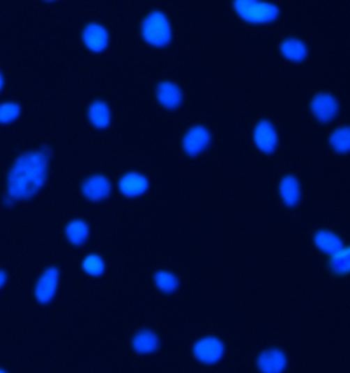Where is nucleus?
Here are the masks:
<instances>
[{
    "instance_id": "obj_1",
    "label": "nucleus",
    "mask_w": 350,
    "mask_h": 373,
    "mask_svg": "<svg viewBox=\"0 0 350 373\" xmlns=\"http://www.w3.org/2000/svg\"><path fill=\"white\" fill-rule=\"evenodd\" d=\"M51 150L39 148L25 152L15 160L6 181V201L28 200L45 186L49 175Z\"/></svg>"
},
{
    "instance_id": "obj_2",
    "label": "nucleus",
    "mask_w": 350,
    "mask_h": 373,
    "mask_svg": "<svg viewBox=\"0 0 350 373\" xmlns=\"http://www.w3.org/2000/svg\"><path fill=\"white\" fill-rule=\"evenodd\" d=\"M141 33L148 45L165 47L172 40L171 24L164 13L155 10L150 13L143 21Z\"/></svg>"
},
{
    "instance_id": "obj_3",
    "label": "nucleus",
    "mask_w": 350,
    "mask_h": 373,
    "mask_svg": "<svg viewBox=\"0 0 350 373\" xmlns=\"http://www.w3.org/2000/svg\"><path fill=\"white\" fill-rule=\"evenodd\" d=\"M234 8L243 21L251 24L271 23L280 16L277 6L271 2L238 0Z\"/></svg>"
},
{
    "instance_id": "obj_4",
    "label": "nucleus",
    "mask_w": 350,
    "mask_h": 373,
    "mask_svg": "<svg viewBox=\"0 0 350 373\" xmlns=\"http://www.w3.org/2000/svg\"><path fill=\"white\" fill-rule=\"evenodd\" d=\"M60 283V271L56 267L45 269L40 275L34 288V296L37 303L47 305L55 298Z\"/></svg>"
},
{
    "instance_id": "obj_5",
    "label": "nucleus",
    "mask_w": 350,
    "mask_h": 373,
    "mask_svg": "<svg viewBox=\"0 0 350 373\" xmlns=\"http://www.w3.org/2000/svg\"><path fill=\"white\" fill-rule=\"evenodd\" d=\"M225 348L223 342L214 336H206L195 342L193 355L197 361L206 365L218 363L224 356Z\"/></svg>"
},
{
    "instance_id": "obj_6",
    "label": "nucleus",
    "mask_w": 350,
    "mask_h": 373,
    "mask_svg": "<svg viewBox=\"0 0 350 373\" xmlns=\"http://www.w3.org/2000/svg\"><path fill=\"white\" fill-rule=\"evenodd\" d=\"M211 132L203 125H195L187 131L182 141V147L187 155L195 157L210 146Z\"/></svg>"
},
{
    "instance_id": "obj_7",
    "label": "nucleus",
    "mask_w": 350,
    "mask_h": 373,
    "mask_svg": "<svg viewBox=\"0 0 350 373\" xmlns=\"http://www.w3.org/2000/svg\"><path fill=\"white\" fill-rule=\"evenodd\" d=\"M312 111L317 120L330 122L338 114L339 104L331 93H317L312 101Z\"/></svg>"
},
{
    "instance_id": "obj_8",
    "label": "nucleus",
    "mask_w": 350,
    "mask_h": 373,
    "mask_svg": "<svg viewBox=\"0 0 350 373\" xmlns=\"http://www.w3.org/2000/svg\"><path fill=\"white\" fill-rule=\"evenodd\" d=\"M254 142L261 152L271 154L277 148L278 136L273 123L261 120L254 129Z\"/></svg>"
},
{
    "instance_id": "obj_9",
    "label": "nucleus",
    "mask_w": 350,
    "mask_h": 373,
    "mask_svg": "<svg viewBox=\"0 0 350 373\" xmlns=\"http://www.w3.org/2000/svg\"><path fill=\"white\" fill-rule=\"evenodd\" d=\"M82 195L90 201H101L107 198L111 193L109 180L102 175H95L88 177L82 183Z\"/></svg>"
},
{
    "instance_id": "obj_10",
    "label": "nucleus",
    "mask_w": 350,
    "mask_h": 373,
    "mask_svg": "<svg viewBox=\"0 0 350 373\" xmlns=\"http://www.w3.org/2000/svg\"><path fill=\"white\" fill-rule=\"evenodd\" d=\"M257 367L261 373H282L287 367V357L278 349L263 351L257 359Z\"/></svg>"
},
{
    "instance_id": "obj_11",
    "label": "nucleus",
    "mask_w": 350,
    "mask_h": 373,
    "mask_svg": "<svg viewBox=\"0 0 350 373\" xmlns=\"http://www.w3.org/2000/svg\"><path fill=\"white\" fill-rule=\"evenodd\" d=\"M82 40L90 51L101 53L107 47L109 36L107 30L100 24H89L82 32Z\"/></svg>"
},
{
    "instance_id": "obj_12",
    "label": "nucleus",
    "mask_w": 350,
    "mask_h": 373,
    "mask_svg": "<svg viewBox=\"0 0 350 373\" xmlns=\"http://www.w3.org/2000/svg\"><path fill=\"white\" fill-rule=\"evenodd\" d=\"M158 102L169 110H175L183 101V93L179 86L172 81H162L156 88Z\"/></svg>"
},
{
    "instance_id": "obj_13",
    "label": "nucleus",
    "mask_w": 350,
    "mask_h": 373,
    "mask_svg": "<svg viewBox=\"0 0 350 373\" xmlns=\"http://www.w3.org/2000/svg\"><path fill=\"white\" fill-rule=\"evenodd\" d=\"M119 190L125 196L138 197L144 194L148 189V181L144 175L139 173H125L119 184Z\"/></svg>"
},
{
    "instance_id": "obj_14",
    "label": "nucleus",
    "mask_w": 350,
    "mask_h": 373,
    "mask_svg": "<svg viewBox=\"0 0 350 373\" xmlns=\"http://www.w3.org/2000/svg\"><path fill=\"white\" fill-rule=\"evenodd\" d=\"M280 195L282 203L288 207H295L301 199V188L297 177L288 175L280 181Z\"/></svg>"
},
{
    "instance_id": "obj_15",
    "label": "nucleus",
    "mask_w": 350,
    "mask_h": 373,
    "mask_svg": "<svg viewBox=\"0 0 350 373\" xmlns=\"http://www.w3.org/2000/svg\"><path fill=\"white\" fill-rule=\"evenodd\" d=\"M132 347L138 354L149 355L158 350L160 340L153 331L142 329L132 338Z\"/></svg>"
},
{
    "instance_id": "obj_16",
    "label": "nucleus",
    "mask_w": 350,
    "mask_h": 373,
    "mask_svg": "<svg viewBox=\"0 0 350 373\" xmlns=\"http://www.w3.org/2000/svg\"><path fill=\"white\" fill-rule=\"evenodd\" d=\"M280 51L287 60L299 63L307 56V47L298 38H287L280 45Z\"/></svg>"
},
{
    "instance_id": "obj_17",
    "label": "nucleus",
    "mask_w": 350,
    "mask_h": 373,
    "mask_svg": "<svg viewBox=\"0 0 350 373\" xmlns=\"http://www.w3.org/2000/svg\"><path fill=\"white\" fill-rule=\"evenodd\" d=\"M88 116L96 129H106L111 122L109 106L103 101L93 102L89 108Z\"/></svg>"
},
{
    "instance_id": "obj_18",
    "label": "nucleus",
    "mask_w": 350,
    "mask_h": 373,
    "mask_svg": "<svg viewBox=\"0 0 350 373\" xmlns=\"http://www.w3.org/2000/svg\"><path fill=\"white\" fill-rule=\"evenodd\" d=\"M65 235L74 246H82L90 236V228L84 221L74 220L67 225Z\"/></svg>"
},
{
    "instance_id": "obj_19",
    "label": "nucleus",
    "mask_w": 350,
    "mask_h": 373,
    "mask_svg": "<svg viewBox=\"0 0 350 373\" xmlns=\"http://www.w3.org/2000/svg\"><path fill=\"white\" fill-rule=\"evenodd\" d=\"M314 242L321 251L329 255H333L343 248V243L340 238L333 232L326 230H321L315 234Z\"/></svg>"
},
{
    "instance_id": "obj_20",
    "label": "nucleus",
    "mask_w": 350,
    "mask_h": 373,
    "mask_svg": "<svg viewBox=\"0 0 350 373\" xmlns=\"http://www.w3.org/2000/svg\"><path fill=\"white\" fill-rule=\"evenodd\" d=\"M330 146L339 154H347L349 151V129L341 127L332 132L329 138Z\"/></svg>"
},
{
    "instance_id": "obj_21",
    "label": "nucleus",
    "mask_w": 350,
    "mask_h": 373,
    "mask_svg": "<svg viewBox=\"0 0 350 373\" xmlns=\"http://www.w3.org/2000/svg\"><path fill=\"white\" fill-rule=\"evenodd\" d=\"M154 281H155L156 286L162 292H167V294L175 292L179 285V282H178L175 274L166 270L158 271L154 276Z\"/></svg>"
},
{
    "instance_id": "obj_22",
    "label": "nucleus",
    "mask_w": 350,
    "mask_h": 373,
    "mask_svg": "<svg viewBox=\"0 0 350 373\" xmlns=\"http://www.w3.org/2000/svg\"><path fill=\"white\" fill-rule=\"evenodd\" d=\"M332 270L337 274H347L349 269V251L347 247H343L337 253H333L331 257Z\"/></svg>"
},
{
    "instance_id": "obj_23",
    "label": "nucleus",
    "mask_w": 350,
    "mask_h": 373,
    "mask_svg": "<svg viewBox=\"0 0 350 373\" xmlns=\"http://www.w3.org/2000/svg\"><path fill=\"white\" fill-rule=\"evenodd\" d=\"M82 270L91 276H101L105 271V262L100 255H89L82 262Z\"/></svg>"
},
{
    "instance_id": "obj_24",
    "label": "nucleus",
    "mask_w": 350,
    "mask_h": 373,
    "mask_svg": "<svg viewBox=\"0 0 350 373\" xmlns=\"http://www.w3.org/2000/svg\"><path fill=\"white\" fill-rule=\"evenodd\" d=\"M21 114V107L14 102L0 104V125H8L16 120Z\"/></svg>"
},
{
    "instance_id": "obj_25",
    "label": "nucleus",
    "mask_w": 350,
    "mask_h": 373,
    "mask_svg": "<svg viewBox=\"0 0 350 373\" xmlns=\"http://www.w3.org/2000/svg\"><path fill=\"white\" fill-rule=\"evenodd\" d=\"M6 279H8V275H6V271L0 270V289L3 287L6 284Z\"/></svg>"
},
{
    "instance_id": "obj_26",
    "label": "nucleus",
    "mask_w": 350,
    "mask_h": 373,
    "mask_svg": "<svg viewBox=\"0 0 350 373\" xmlns=\"http://www.w3.org/2000/svg\"><path fill=\"white\" fill-rule=\"evenodd\" d=\"M2 86H3V77H2L1 73H0V90H1Z\"/></svg>"
},
{
    "instance_id": "obj_27",
    "label": "nucleus",
    "mask_w": 350,
    "mask_h": 373,
    "mask_svg": "<svg viewBox=\"0 0 350 373\" xmlns=\"http://www.w3.org/2000/svg\"><path fill=\"white\" fill-rule=\"evenodd\" d=\"M0 373H8L6 372V370H2V368H0Z\"/></svg>"
}]
</instances>
